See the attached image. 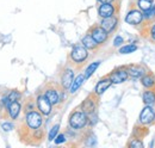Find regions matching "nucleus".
<instances>
[{
    "mask_svg": "<svg viewBox=\"0 0 155 148\" xmlns=\"http://www.w3.org/2000/svg\"><path fill=\"white\" fill-rule=\"evenodd\" d=\"M87 123V113H85L84 111H75L69 117V124L71 127L75 128V129H80L84 128Z\"/></svg>",
    "mask_w": 155,
    "mask_h": 148,
    "instance_id": "nucleus-1",
    "label": "nucleus"
},
{
    "mask_svg": "<svg viewBox=\"0 0 155 148\" xmlns=\"http://www.w3.org/2000/svg\"><path fill=\"white\" fill-rule=\"evenodd\" d=\"M88 56V53H87V48L84 45V44H77L73 50H72V54H71V57L72 60L75 62V63H82Z\"/></svg>",
    "mask_w": 155,
    "mask_h": 148,
    "instance_id": "nucleus-2",
    "label": "nucleus"
},
{
    "mask_svg": "<svg viewBox=\"0 0 155 148\" xmlns=\"http://www.w3.org/2000/svg\"><path fill=\"white\" fill-rule=\"evenodd\" d=\"M155 121V111L152 105H147L140 113V123L143 126H149L154 123Z\"/></svg>",
    "mask_w": 155,
    "mask_h": 148,
    "instance_id": "nucleus-3",
    "label": "nucleus"
},
{
    "mask_svg": "<svg viewBox=\"0 0 155 148\" xmlns=\"http://www.w3.org/2000/svg\"><path fill=\"white\" fill-rule=\"evenodd\" d=\"M42 116L37 111H30L26 115V123L31 129H37L42 124Z\"/></svg>",
    "mask_w": 155,
    "mask_h": 148,
    "instance_id": "nucleus-4",
    "label": "nucleus"
},
{
    "mask_svg": "<svg viewBox=\"0 0 155 148\" xmlns=\"http://www.w3.org/2000/svg\"><path fill=\"white\" fill-rule=\"evenodd\" d=\"M144 19V16H143V12L138 8H134V10H131L128 15H127V17H125V22L128 23V24H131V25H138V24H141L142 23V20Z\"/></svg>",
    "mask_w": 155,
    "mask_h": 148,
    "instance_id": "nucleus-5",
    "label": "nucleus"
},
{
    "mask_svg": "<svg viewBox=\"0 0 155 148\" xmlns=\"http://www.w3.org/2000/svg\"><path fill=\"white\" fill-rule=\"evenodd\" d=\"M37 106H38L39 111L43 115H49L51 112L53 104L49 102V99L44 94V96H38V98H37Z\"/></svg>",
    "mask_w": 155,
    "mask_h": 148,
    "instance_id": "nucleus-6",
    "label": "nucleus"
},
{
    "mask_svg": "<svg viewBox=\"0 0 155 148\" xmlns=\"http://www.w3.org/2000/svg\"><path fill=\"white\" fill-rule=\"evenodd\" d=\"M116 12V7L114 4L111 2H107V4H101L99 6V10H98V13L101 18H107V17H111L114 16Z\"/></svg>",
    "mask_w": 155,
    "mask_h": 148,
    "instance_id": "nucleus-7",
    "label": "nucleus"
},
{
    "mask_svg": "<svg viewBox=\"0 0 155 148\" xmlns=\"http://www.w3.org/2000/svg\"><path fill=\"white\" fill-rule=\"evenodd\" d=\"M129 76V73H128V69L125 68H122V69H117L115 72L109 75V78L112 80L114 84H120V82H124Z\"/></svg>",
    "mask_w": 155,
    "mask_h": 148,
    "instance_id": "nucleus-8",
    "label": "nucleus"
},
{
    "mask_svg": "<svg viewBox=\"0 0 155 148\" xmlns=\"http://www.w3.org/2000/svg\"><path fill=\"white\" fill-rule=\"evenodd\" d=\"M91 35L96 39V42H97L98 44H101V43H104V42L107 39L109 32L105 31L101 26H94V28L92 29V31H91Z\"/></svg>",
    "mask_w": 155,
    "mask_h": 148,
    "instance_id": "nucleus-9",
    "label": "nucleus"
},
{
    "mask_svg": "<svg viewBox=\"0 0 155 148\" xmlns=\"http://www.w3.org/2000/svg\"><path fill=\"white\" fill-rule=\"evenodd\" d=\"M117 24H118V19L115 16H111V17H107V18H103L101 23H100V26L107 31V32H112L115 29L117 28Z\"/></svg>",
    "mask_w": 155,
    "mask_h": 148,
    "instance_id": "nucleus-10",
    "label": "nucleus"
},
{
    "mask_svg": "<svg viewBox=\"0 0 155 148\" xmlns=\"http://www.w3.org/2000/svg\"><path fill=\"white\" fill-rule=\"evenodd\" d=\"M74 80V72L73 69H66L63 74H62V78H61V84L63 86V89H69L72 82Z\"/></svg>",
    "mask_w": 155,
    "mask_h": 148,
    "instance_id": "nucleus-11",
    "label": "nucleus"
},
{
    "mask_svg": "<svg viewBox=\"0 0 155 148\" xmlns=\"http://www.w3.org/2000/svg\"><path fill=\"white\" fill-rule=\"evenodd\" d=\"M114 82H112V80L107 76V78H104V79H101L99 82L97 84V86H96V94L98 96H100V94H103V93L105 92L111 85H112Z\"/></svg>",
    "mask_w": 155,
    "mask_h": 148,
    "instance_id": "nucleus-12",
    "label": "nucleus"
},
{
    "mask_svg": "<svg viewBox=\"0 0 155 148\" xmlns=\"http://www.w3.org/2000/svg\"><path fill=\"white\" fill-rule=\"evenodd\" d=\"M141 82L146 89H155V76L152 73H146L141 78Z\"/></svg>",
    "mask_w": 155,
    "mask_h": 148,
    "instance_id": "nucleus-13",
    "label": "nucleus"
},
{
    "mask_svg": "<svg viewBox=\"0 0 155 148\" xmlns=\"http://www.w3.org/2000/svg\"><path fill=\"white\" fill-rule=\"evenodd\" d=\"M142 99L146 105H153L155 103V89H147L142 94Z\"/></svg>",
    "mask_w": 155,
    "mask_h": 148,
    "instance_id": "nucleus-14",
    "label": "nucleus"
},
{
    "mask_svg": "<svg viewBox=\"0 0 155 148\" xmlns=\"http://www.w3.org/2000/svg\"><path fill=\"white\" fill-rule=\"evenodd\" d=\"M81 109H82V111H84L85 113L91 115L92 112H94V110H96V103L93 102L92 98H87V99H85V102L82 103Z\"/></svg>",
    "mask_w": 155,
    "mask_h": 148,
    "instance_id": "nucleus-15",
    "label": "nucleus"
},
{
    "mask_svg": "<svg viewBox=\"0 0 155 148\" xmlns=\"http://www.w3.org/2000/svg\"><path fill=\"white\" fill-rule=\"evenodd\" d=\"M127 69H128V73L131 78H142L146 74L144 69L140 66H129Z\"/></svg>",
    "mask_w": 155,
    "mask_h": 148,
    "instance_id": "nucleus-16",
    "label": "nucleus"
},
{
    "mask_svg": "<svg viewBox=\"0 0 155 148\" xmlns=\"http://www.w3.org/2000/svg\"><path fill=\"white\" fill-rule=\"evenodd\" d=\"M86 78H85V74L82 75V74H80V75H78L77 78L73 80V82H72V85H71V87H69V92L71 93H75L78 91V89L82 85V82H84V80H85Z\"/></svg>",
    "mask_w": 155,
    "mask_h": 148,
    "instance_id": "nucleus-17",
    "label": "nucleus"
},
{
    "mask_svg": "<svg viewBox=\"0 0 155 148\" xmlns=\"http://www.w3.org/2000/svg\"><path fill=\"white\" fill-rule=\"evenodd\" d=\"M82 44L87 48V49H96L98 45V43L96 42V39L92 37V35H86L82 38Z\"/></svg>",
    "mask_w": 155,
    "mask_h": 148,
    "instance_id": "nucleus-18",
    "label": "nucleus"
},
{
    "mask_svg": "<svg viewBox=\"0 0 155 148\" xmlns=\"http://www.w3.org/2000/svg\"><path fill=\"white\" fill-rule=\"evenodd\" d=\"M45 97L49 99V102H50L53 105L58 104V102H60V97H58V91H56V90H54V89H49V90H47V92H45Z\"/></svg>",
    "mask_w": 155,
    "mask_h": 148,
    "instance_id": "nucleus-19",
    "label": "nucleus"
},
{
    "mask_svg": "<svg viewBox=\"0 0 155 148\" xmlns=\"http://www.w3.org/2000/svg\"><path fill=\"white\" fill-rule=\"evenodd\" d=\"M7 109H8V113H10V117H11V118L15 119V118L18 117V115H19V112H20V105L18 102L11 103Z\"/></svg>",
    "mask_w": 155,
    "mask_h": 148,
    "instance_id": "nucleus-20",
    "label": "nucleus"
},
{
    "mask_svg": "<svg viewBox=\"0 0 155 148\" xmlns=\"http://www.w3.org/2000/svg\"><path fill=\"white\" fill-rule=\"evenodd\" d=\"M154 4V0H137V7L144 12L147 10H149Z\"/></svg>",
    "mask_w": 155,
    "mask_h": 148,
    "instance_id": "nucleus-21",
    "label": "nucleus"
},
{
    "mask_svg": "<svg viewBox=\"0 0 155 148\" xmlns=\"http://www.w3.org/2000/svg\"><path fill=\"white\" fill-rule=\"evenodd\" d=\"M99 65H100V61H97V62H93V63H91V65L87 67L86 72H85V78H90L92 74L96 72V69H97L98 67H99Z\"/></svg>",
    "mask_w": 155,
    "mask_h": 148,
    "instance_id": "nucleus-22",
    "label": "nucleus"
},
{
    "mask_svg": "<svg viewBox=\"0 0 155 148\" xmlns=\"http://www.w3.org/2000/svg\"><path fill=\"white\" fill-rule=\"evenodd\" d=\"M135 50H137V47L135 44H128V45H124L119 49V53L120 54H129V53H134Z\"/></svg>",
    "mask_w": 155,
    "mask_h": 148,
    "instance_id": "nucleus-23",
    "label": "nucleus"
},
{
    "mask_svg": "<svg viewBox=\"0 0 155 148\" xmlns=\"http://www.w3.org/2000/svg\"><path fill=\"white\" fill-rule=\"evenodd\" d=\"M143 16H144V19H150L152 20V19L155 18V4H153V6L149 10L143 12Z\"/></svg>",
    "mask_w": 155,
    "mask_h": 148,
    "instance_id": "nucleus-24",
    "label": "nucleus"
},
{
    "mask_svg": "<svg viewBox=\"0 0 155 148\" xmlns=\"http://www.w3.org/2000/svg\"><path fill=\"white\" fill-rule=\"evenodd\" d=\"M20 97V93L17 92V91H12V92L10 93L8 96H7V98H8V100L11 102V103H13V102H17L18 99H19Z\"/></svg>",
    "mask_w": 155,
    "mask_h": 148,
    "instance_id": "nucleus-25",
    "label": "nucleus"
},
{
    "mask_svg": "<svg viewBox=\"0 0 155 148\" xmlns=\"http://www.w3.org/2000/svg\"><path fill=\"white\" fill-rule=\"evenodd\" d=\"M58 129H60V126H58V124H56V126H54V127L51 128V130H50V133H49V140H50V141H51V140H54V139L56 137V135H58Z\"/></svg>",
    "mask_w": 155,
    "mask_h": 148,
    "instance_id": "nucleus-26",
    "label": "nucleus"
},
{
    "mask_svg": "<svg viewBox=\"0 0 155 148\" xmlns=\"http://www.w3.org/2000/svg\"><path fill=\"white\" fill-rule=\"evenodd\" d=\"M130 147H136V148H142L143 147V143L140 141V139H133V141L129 143Z\"/></svg>",
    "mask_w": 155,
    "mask_h": 148,
    "instance_id": "nucleus-27",
    "label": "nucleus"
},
{
    "mask_svg": "<svg viewBox=\"0 0 155 148\" xmlns=\"http://www.w3.org/2000/svg\"><path fill=\"white\" fill-rule=\"evenodd\" d=\"M64 141H66V137H64L63 134L58 135V137L55 139V143H56V145H60V143H62V142H64Z\"/></svg>",
    "mask_w": 155,
    "mask_h": 148,
    "instance_id": "nucleus-28",
    "label": "nucleus"
},
{
    "mask_svg": "<svg viewBox=\"0 0 155 148\" xmlns=\"http://www.w3.org/2000/svg\"><path fill=\"white\" fill-rule=\"evenodd\" d=\"M1 128L5 130V131H10V130L13 129V126H12L11 123H7V122H6V123H2V124H1Z\"/></svg>",
    "mask_w": 155,
    "mask_h": 148,
    "instance_id": "nucleus-29",
    "label": "nucleus"
},
{
    "mask_svg": "<svg viewBox=\"0 0 155 148\" xmlns=\"http://www.w3.org/2000/svg\"><path fill=\"white\" fill-rule=\"evenodd\" d=\"M123 43V38L120 36H117L116 38H115V41H114V45L115 47H118V45H120Z\"/></svg>",
    "mask_w": 155,
    "mask_h": 148,
    "instance_id": "nucleus-30",
    "label": "nucleus"
},
{
    "mask_svg": "<svg viewBox=\"0 0 155 148\" xmlns=\"http://www.w3.org/2000/svg\"><path fill=\"white\" fill-rule=\"evenodd\" d=\"M149 34H150V37H152V39L155 41V23L150 26V30H149Z\"/></svg>",
    "mask_w": 155,
    "mask_h": 148,
    "instance_id": "nucleus-31",
    "label": "nucleus"
},
{
    "mask_svg": "<svg viewBox=\"0 0 155 148\" xmlns=\"http://www.w3.org/2000/svg\"><path fill=\"white\" fill-rule=\"evenodd\" d=\"M98 1H100L101 4H107V2H111V4H114V2H115V0H98Z\"/></svg>",
    "mask_w": 155,
    "mask_h": 148,
    "instance_id": "nucleus-32",
    "label": "nucleus"
}]
</instances>
